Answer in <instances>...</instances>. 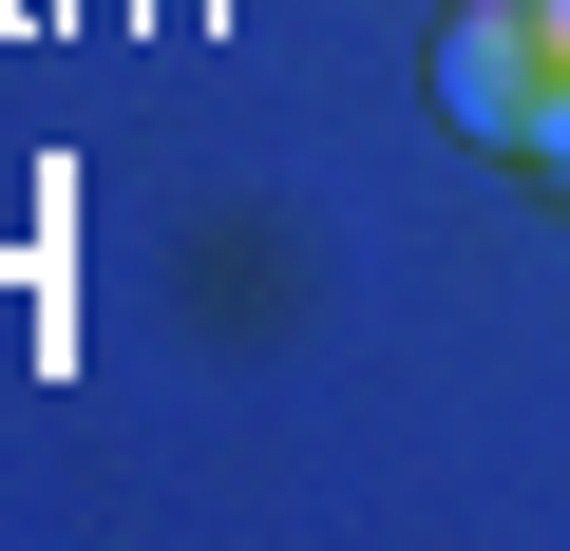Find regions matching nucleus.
<instances>
[{
  "label": "nucleus",
  "mask_w": 570,
  "mask_h": 551,
  "mask_svg": "<svg viewBox=\"0 0 570 551\" xmlns=\"http://www.w3.org/2000/svg\"><path fill=\"white\" fill-rule=\"evenodd\" d=\"M551 77H570V39H551V0H456V20H438V115H456L475 152H532Z\"/></svg>",
  "instance_id": "nucleus-1"
},
{
  "label": "nucleus",
  "mask_w": 570,
  "mask_h": 551,
  "mask_svg": "<svg viewBox=\"0 0 570 551\" xmlns=\"http://www.w3.org/2000/svg\"><path fill=\"white\" fill-rule=\"evenodd\" d=\"M532 171H551V190H570V77H551V115H532Z\"/></svg>",
  "instance_id": "nucleus-2"
}]
</instances>
